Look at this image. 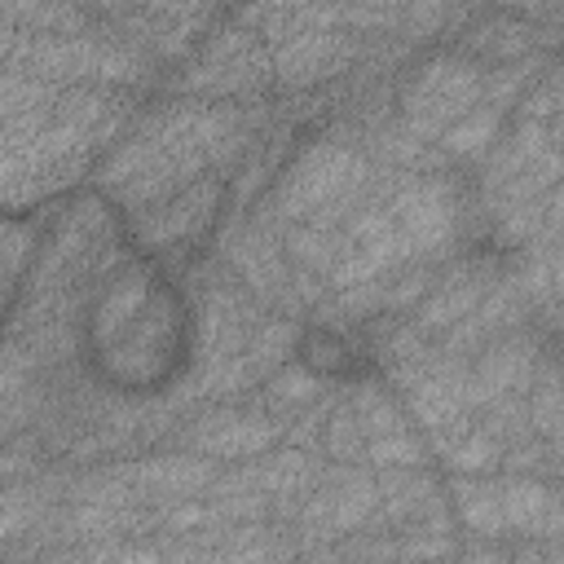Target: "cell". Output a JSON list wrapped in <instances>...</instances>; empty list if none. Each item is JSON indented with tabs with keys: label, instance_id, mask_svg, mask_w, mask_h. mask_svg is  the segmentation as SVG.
<instances>
[{
	"label": "cell",
	"instance_id": "1",
	"mask_svg": "<svg viewBox=\"0 0 564 564\" xmlns=\"http://www.w3.org/2000/svg\"><path fill=\"white\" fill-rule=\"evenodd\" d=\"M88 357H97L101 375L128 392L167 383L185 352V313L159 273H123L119 286L101 291L88 308Z\"/></svg>",
	"mask_w": 564,
	"mask_h": 564
},
{
	"label": "cell",
	"instance_id": "2",
	"mask_svg": "<svg viewBox=\"0 0 564 564\" xmlns=\"http://www.w3.org/2000/svg\"><path fill=\"white\" fill-rule=\"evenodd\" d=\"M300 361L313 370V375H322V379H361V375H370V348L357 339V335H348V330H339V326H317V330H308L304 339H300Z\"/></svg>",
	"mask_w": 564,
	"mask_h": 564
}]
</instances>
